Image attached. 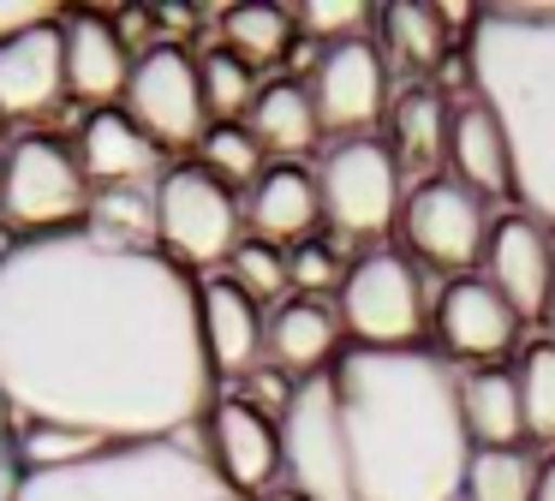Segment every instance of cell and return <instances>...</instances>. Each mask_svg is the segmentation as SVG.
I'll return each instance as SVG.
<instances>
[{
    "instance_id": "obj_1",
    "label": "cell",
    "mask_w": 555,
    "mask_h": 501,
    "mask_svg": "<svg viewBox=\"0 0 555 501\" xmlns=\"http://www.w3.org/2000/svg\"><path fill=\"white\" fill-rule=\"evenodd\" d=\"M0 394L25 429L90 441L185 436L216 406L204 305L168 251H120L85 227L0 257Z\"/></svg>"
},
{
    "instance_id": "obj_2",
    "label": "cell",
    "mask_w": 555,
    "mask_h": 501,
    "mask_svg": "<svg viewBox=\"0 0 555 501\" xmlns=\"http://www.w3.org/2000/svg\"><path fill=\"white\" fill-rule=\"evenodd\" d=\"M347 472L359 501H454L472 436L460 376L430 346H347L328 364Z\"/></svg>"
},
{
    "instance_id": "obj_3",
    "label": "cell",
    "mask_w": 555,
    "mask_h": 501,
    "mask_svg": "<svg viewBox=\"0 0 555 501\" xmlns=\"http://www.w3.org/2000/svg\"><path fill=\"white\" fill-rule=\"evenodd\" d=\"M478 102L502 119L514 197L555 227V7H490L466 36Z\"/></svg>"
},
{
    "instance_id": "obj_4",
    "label": "cell",
    "mask_w": 555,
    "mask_h": 501,
    "mask_svg": "<svg viewBox=\"0 0 555 501\" xmlns=\"http://www.w3.org/2000/svg\"><path fill=\"white\" fill-rule=\"evenodd\" d=\"M13 501H245L209 460V441H108L54 472H25Z\"/></svg>"
},
{
    "instance_id": "obj_5",
    "label": "cell",
    "mask_w": 555,
    "mask_h": 501,
    "mask_svg": "<svg viewBox=\"0 0 555 501\" xmlns=\"http://www.w3.org/2000/svg\"><path fill=\"white\" fill-rule=\"evenodd\" d=\"M0 215L13 221V233L37 239V233H66L85 227L90 215V179L73 143L61 138H18L7 150V179H0Z\"/></svg>"
},
{
    "instance_id": "obj_6",
    "label": "cell",
    "mask_w": 555,
    "mask_h": 501,
    "mask_svg": "<svg viewBox=\"0 0 555 501\" xmlns=\"http://www.w3.org/2000/svg\"><path fill=\"white\" fill-rule=\"evenodd\" d=\"M156 245L180 269H216L240 251V197L204 162H180L156 179Z\"/></svg>"
},
{
    "instance_id": "obj_7",
    "label": "cell",
    "mask_w": 555,
    "mask_h": 501,
    "mask_svg": "<svg viewBox=\"0 0 555 501\" xmlns=\"http://www.w3.org/2000/svg\"><path fill=\"white\" fill-rule=\"evenodd\" d=\"M317 197L323 221L340 239H383L400 221V155L383 138H340L317 162Z\"/></svg>"
},
{
    "instance_id": "obj_8",
    "label": "cell",
    "mask_w": 555,
    "mask_h": 501,
    "mask_svg": "<svg viewBox=\"0 0 555 501\" xmlns=\"http://www.w3.org/2000/svg\"><path fill=\"white\" fill-rule=\"evenodd\" d=\"M335 317L352 346H418L424 329V281L406 251H364L347 262V281L335 293Z\"/></svg>"
},
{
    "instance_id": "obj_9",
    "label": "cell",
    "mask_w": 555,
    "mask_h": 501,
    "mask_svg": "<svg viewBox=\"0 0 555 501\" xmlns=\"http://www.w3.org/2000/svg\"><path fill=\"white\" fill-rule=\"evenodd\" d=\"M281 477L305 501H359L347 472V441L335 418V388L328 370L311 382H293V400L281 412Z\"/></svg>"
},
{
    "instance_id": "obj_10",
    "label": "cell",
    "mask_w": 555,
    "mask_h": 501,
    "mask_svg": "<svg viewBox=\"0 0 555 501\" xmlns=\"http://www.w3.org/2000/svg\"><path fill=\"white\" fill-rule=\"evenodd\" d=\"M126 114L144 126V138L156 150L204 143L209 107H204V84H197V60L180 42H150L132 66V84H126Z\"/></svg>"
},
{
    "instance_id": "obj_11",
    "label": "cell",
    "mask_w": 555,
    "mask_h": 501,
    "mask_svg": "<svg viewBox=\"0 0 555 501\" xmlns=\"http://www.w3.org/2000/svg\"><path fill=\"white\" fill-rule=\"evenodd\" d=\"M400 227H406V245L418 251L430 269L460 274L472 262H483V245H490V203L472 185H460L454 174H430L424 185H412L406 209H400Z\"/></svg>"
},
{
    "instance_id": "obj_12",
    "label": "cell",
    "mask_w": 555,
    "mask_h": 501,
    "mask_svg": "<svg viewBox=\"0 0 555 501\" xmlns=\"http://www.w3.org/2000/svg\"><path fill=\"white\" fill-rule=\"evenodd\" d=\"M311 107L323 119V131H340V138H371V126L388 107V60L383 42L371 36H347V42H323L311 66Z\"/></svg>"
},
{
    "instance_id": "obj_13",
    "label": "cell",
    "mask_w": 555,
    "mask_h": 501,
    "mask_svg": "<svg viewBox=\"0 0 555 501\" xmlns=\"http://www.w3.org/2000/svg\"><path fill=\"white\" fill-rule=\"evenodd\" d=\"M209 460L245 501L269 496L281 484V418H269L245 394L216 400L209 406Z\"/></svg>"
},
{
    "instance_id": "obj_14",
    "label": "cell",
    "mask_w": 555,
    "mask_h": 501,
    "mask_svg": "<svg viewBox=\"0 0 555 501\" xmlns=\"http://www.w3.org/2000/svg\"><path fill=\"white\" fill-rule=\"evenodd\" d=\"M483 281L514 305L519 322L550 317L555 298V245L531 215H502L490 221V245H483Z\"/></svg>"
},
{
    "instance_id": "obj_15",
    "label": "cell",
    "mask_w": 555,
    "mask_h": 501,
    "mask_svg": "<svg viewBox=\"0 0 555 501\" xmlns=\"http://www.w3.org/2000/svg\"><path fill=\"white\" fill-rule=\"evenodd\" d=\"M66 95V30L54 18L0 42V119L49 114Z\"/></svg>"
},
{
    "instance_id": "obj_16",
    "label": "cell",
    "mask_w": 555,
    "mask_h": 501,
    "mask_svg": "<svg viewBox=\"0 0 555 501\" xmlns=\"http://www.w3.org/2000/svg\"><path fill=\"white\" fill-rule=\"evenodd\" d=\"M436 329H442L448 352L460 358H478V364H490V358H502L507 346L519 341V317L514 305H507L502 293H495L483 274H460V281L442 286V305H436Z\"/></svg>"
},
{
    "instance_id": "obj_17",
    "label": "cell",
    "mask_w": 555,
    "mask_h": 501,
    "mask_svg": "<svg viewBox=\"0 0 555 501\" xmlns=\"http://www.w3.org/2000/svg\"><path fill=\"white\" fill-rule=\"evenodd\" d=\"M61 30H66V95L114 107V95H126L132 66H138V54L120 36V24L96 18V12H73Z\"/></svg>"
},
{
    "instance_id": "obj_18",
    "label": "cell",
    "mask_w": 555,
    "mask_h": 501,
    "mask_svg": "<svg viewBox=\"0 0 555 501\" xmlns=\"http://www.w3.org/2000/svg\"><path fill=\"white\" fill-rule=\"evenodd\" d=\"M197 305H204V346H209V370L216 376H251L257 358H263V305L251 293L228 281V274H209L197 281Z\"/></svg>"
},
{
    "instance_id": "obj_19",
    "label": "cell",
    "mask_w": 555,
    "mask_h": 501,
    "mask_svg": "<svg viewBox=\"0 0 555 501\" xmlns=\"http://www.w3.org/2000/svg\"><path fill=\"white\" fill-rule=\"evenodd\" d=\"M73 150H78L85 179L96 191L102 185H150V179H156V162H162V150L144 138V126H138L126 107H90Z\"/></svg>"
},
{
    "instance_id": "obj_20",
    "label": "cell",
    "mask_w": 555,
    "mask_h": 501,
    "mask_svg": "<svg viewBox=\"0 0 555 501\" xmlns=\"http://www.w3.org/2000/svg\"><path fill=\"white\" fill-rule=\"evenodd\" d=\"M263 352L281 376H323L340 358V317L323 305V298H281L269 310L263 329Z\"/></svg>"
},
{
    "instance_id": "obj_21",
    "label": "cell",
    "mask_w": 555,
    "mask_h": 501,
    "mask_svg": "<svg viewBox=\"0 0 555 501\" xmlns=\"http://www.w3.org/2000/svg\"><path fill=\"white\" fill-rule=\"evenodd\" d=\"M323 215V197H317V174H305L299 162H275L257 174V185L245 191V221H251V239H311V221Z\"/></svg>"
},
{
    "instance_id": "obj_22",
    "label": "cell",
    "mask_w": 555,
    "mask_h": 501,
    "mask_svg": "<svg viewBox=\"0 0 555 501\" xmlns=\"http://www.w3.org/2000/svg\"><path fill=\"white\" fill-rule=\"evenodd\" d=\"M448 162H454L460 185H472L478 197H502V191H514V162H507L502 119H495L478 95L448 114Z\"/></svg>"
},
{
    "instance_id": "obj_23",
    "label": "cell",
    "mask_w": 555,
    "mask_h": 501,
    "mask_svg": "<svg viewBox=\"0 0 555 501\" xmlns=\"http://www.w3.org/2000/svg\"><path fill=\"white\" fill-rule=\"evenodd\" d=\"M460 418H466L472 448H519V436H526L519 376L502 364L466 370V376H460Z\"/></svg>"
},
{
    "instance_id": "obj_24",
    "label": "cell",
    "mask_w": 555,
    "mask_h": 501,
    "mask_svg": "<svg viewBox=\"0 0 555 501\" xmlns=\"http://www.w3.org/2000/svg\"><path fill=\"white\" fill-rule=\"evenodd\" d=\"M251 138L263 143V150H275V155H305L317 138H323V119H317V107H311V90L293 84V78L263 84L257 102H251Z\"/></svg>"
},
{
    "instance_id": "obj_25",
    "label": "cell",
    "mask_w": 555,
    "mask_h": 501,
    "mask_svg": "<svg viewBox=\"0 0 555 501\" xmlns=\"http://www.w3.org/2000/svg\"><path fill=\"white\" fill-rule=\"evenodd\" d=\"M85 233L120 251H162L156 245V179L150 185H102L90 191Z\"/></svg>"
},
{
    "instance_id": "obj_26",
    "label": "cell",
    "mask_w": 555,
    "mask_h": 501,
    "mask_svg": "<svg viewBox=\"0 0 555 501\" xmlns=\"http://www.w3.org/2000/svg\"><path fill=\"white\" fill-rule=\"evenodd\" d=\"M448 24L442 7H418V0H400V7H383V48L412 72H436L448 60Z\"/></svg>"
},
{
    "instance_id": "obj_27",
    "label": "cell",
    "mask_w": 555,
    "mask_h": 501,
    "mask_svg": "<svg viewBox=\"0 0 555 501\" xmlns=\"http://www.w3.org/2000/svg\"><path fill=\"white\" fill-rule=\"evenodd\" d=\"M448 114L454 107L430 90V84H412L395 102V155H406L412 167H436L448 155Z\"/></svg>"
},
{
    "instance_id": "obj_28",
    "label": "cell",
    "mask_w": 555,
    "mask_h": 501,
    "mask_svg": "<svg viewBox=\"0 0 555 501\" xmlns=\"http://www.w3.org/2000/svg\"><path fill=\"white\" fill-rule=\"evenodd\" d=\"M538 472L526 448H472L466 501H538Z\"/></svg>"
},
{
    "instance_id": "obj_29",
    "label": "cell",
    "mask_w": 555,
    "mask_h": 501,
    "mask_svg": "<svg viewBox=\"0 0 555 501\" xmlns=\"http://www.w3.org/2000/svg\"><path fill=\"white\" fill-rule=\"evenodd\" d=\"M293 12L281 7H233L228 18H221V36H228V48L240 60H251V66H269V60H281L293 48Z\"/></svg>"
},
{
    "instance_id": "obj_30",
    "label": "cell",
    "mask_w": 555,
    "mask_h": 501,
    "mask_svg": "<svg viewBox=\"0 0 555 501\" xmlns=\"http://www.w3.org/2000/svg\"><path fill=\"white\" fill-rule=\"evenodd\" d=\"M197 84H204V107H209V114H221V119H233L240 107L251 114V102H257V66H251V60H240L228 42L209 48V54L197 60Z\"/></svg>"
},
{
    "instance_id": "obj_31",
    "label": "cell",
    "mask_w": 555,
    "mask_h": 501,
    "mask_svg": "<svg viewBox=\"0 0 555 501\" xmlns=\"http://www.w3.org/2000/svg\"><path fill=\"white\" fill-rule=\"evenodd\" d=\"M197 150H204V167L228 191L233 185H257V174H263V143H257L251 126H240V119H216Z\"/></svg>"
},
{
    "instance_id": "obj_32",
    "label": "cell",
    "mask_w": 555,
    "mask_h": 501,
    "mask_svg": "<svg viewBox=\"0 0 555 501\" xmlns=\"http://www.w3.org/2000/svg\"><path fill=\"white\" fill-rule=\"evenodd\" d=\"M519 406H526V436L555 441V341H531L519 352Z\"/></svg>"
},
{
    "instance_id": "obj_33",
    "label": "cell",
    "mask_w": 555,
    "mask_h": 501,
    "mask_svg": "<svg viewBox=\"0 0 555 501\" xmlns=\"http://www.w3.org/2000/svg\"><path fill=\"white\" fill-rule=\"evenodd\" d=\"M228 281L240 293H251L257 305H281L293 293L287 286V251L269 245V239H240V251L228 257Z\"/></svg>"
},
{
    "instance_id": "obj_34",
    "label": "cell",
    "mask_w": 555,
    "mask_h": 501,
    "mask_svg": "<svg viewBox=\"0 0 555 501\" xmlns=\"http://www.w3.org/2000/svg\"><path fill=\"white\" fill-rule=\"evenodd\" d=\"M340 281H347V262H340V251L328 245V239H299V245L287 251V286H293V298L340 293Z\"/></svg>"
},
{
    "instance_id": "obj_35",
    "label": "cell",
    "mask_w": 555,
    "mask_h": 501,
    "mask_svg": "<svg viewBox=\"0 0 555 501\" xmlns=\"http://www.w3.org/2000/svg\"><path fill=\"white\" fill-rule=\"evenodd\" d=\"M305 36H323V42H347V36H364V7L352 0H311V7L293 12Z\"/></svg>"
},
{
    "instance_id": "obj_36",
    "label": "cell",
    "mask_w": 555,
    "mask_h": 501,
    "mask_svg": "<svg viewBox=\"0 0 555 501\" xmlns=\"http://www.w3.org/2000/svg\"><path fill=\"white\" fill-rule=\"evenodd\" d=\"M49 18V7H37V0H0V42L18 30H30V24Z\"/></svg>"
},
{
    "instance_id": "obj_37",
    "label": "cell",
    "mask_w": 555,
    "mask_h": 501,
    "mask_svg": "<svg viewBox=\"0 0 555 501\" xmlns=\"http://www.w3.org/2000/svg\"><path fill=\"white\" fill-rule=\"evenodd\" d=\"M538 501H555V460L538 472Z\"/></svg>"
},
{
    "instance_id": "obj_38",
    "label": "cell",
    "mask_w": 555,
    "mask_h": 501,
    "mask_svg": "<svg viewBox=\"0 0 555 501\" xmlns=\"http://www.w3.org/2000/svg\"><path fill=\"white\" fill-rule=\"evenodd\" d=\"M263 501H305V496H299V489H293V484H275V489H269Z\"/></svg>"
},
{
    "instance_id": "obj_39",
    "label": "cell",
    "mask_w": 555,
    "mask_h": 501,
    "mask_svg": "<svg viewBox=\"0 0 555 501\" xmlns=\"http://www.w3.org/2000/svg\"><path fill=\"white\" fill-rule=\"evenodd\" d=\"M0 179H7V155H0Z\"/></svg>"
},
{
    "instance_id": "obj_40",
    "label": "cell",
    "mask_w": 555,
    "mask_h": 501,
    "mask_svg": "<svg viewBox=\"0 0 555 501\" xmlns=\"http://www.w3.org/2000/svg\"><path fill=\"white\" fill-rule=\"evenodd\" d=\"M550 317H555V298H550Z\"/></svg>"
}]
</instances>
